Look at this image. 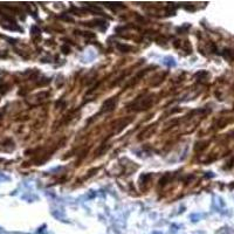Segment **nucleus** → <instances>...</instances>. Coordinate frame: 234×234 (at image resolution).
Returning a JSON list of instances; mask_svg holds the SVG:
<instances>
[{
  "instance_id": "8",
  "label": "nucleus",
  "mask_w": 234,
  "mask_h": 234,
  "mask_svg": "<svg viewBox=\"0 0 234 234\" xmlns=\"http://www.w3.org/2000/svg\"><path fill=\"white\" fill-rule=\"evenodd\" d=\"M206 144H207L206 142H199V143H197V144H196V148H194L196 151H201V150H204V149L206 148Z\"/></svg>"
},
{
  "instance_id": "12",
  "label": "nucleus",
  "mask_w": 234,
  "mask_h": 234,
  "mask_svg": "<svg viewBox=\"0 0 234 234\" xmlns=\"http://www.w3.org/2000/svg\"><path fill=\"white\" fill-rule=\"evenodd\" d=\"M60 18H61V19H63V20H66V21H71V22L74 21V20L71 19V18H69V17H66V15H62V17H60Z\"/></svg>"
},
{
  "instance_id": "10",
  "label": "nucleus",
  "mask_w": 234,
  "mask_h": 234,
  "mask_svg": "<svg viewBox=\"0 0 234 234\" xmlns=\"http://www.w3.org/2000/svg\"><path fill=\"white\" fill-rule=\"evenodd\" d=\"M8 89H9V86H8V84H2V86H0V94H5L6 91H8Z\"/></svg>"
},
{
  "instance_id": "5",
  "label": "nucleus",
  "mask_w": 234,
  "mask_h": 234,
  "mask_svg": "<svg viewBox=\"0 0 234 234\" xmlns=\"http://www.w3.org/2000/svg\"><path fill=\"white\" fill-rule=\"evenodd\" d=\"M109 146H110V145H109L108 143H105V142H104L103 144H101L100 146L97 148V150H96L95 155H96V156H102L103 153H105V151L109 149Z\"/></svg>"
},
{
  "instance_id": "9",
  "label": "nucleus",
  "mask_w": 234,
  "mask_h": 234,
  "mask_svg": "<svg viewBox=\"0 0 234 234\" xmlns=\"http://www.w3.org/2000/svg\"><path fill=\"white\" fill-rule=\"evenodd\" d=\"M168 179H170V174L167 173V174H165L161 180H159V185L161 186H164V185H166L167 181H168Z\"/></svg>"
},
{
  "instance_id": "6",
  "label": "nucleus",
  "mask_w": 234,
  "mask_h": 234,
  "mask_svg": "<svg viewBox=\"0 0 234 234\" xmlns=\"http://www.w3.org/2000/svg\"><path fill=\"white\" fill-rule=\"evenodd\" d=\"M117 48L121 50V52H123V53H128V52H130L131 50V47L130 46H128V45H117Z\"/></svg>"
},
{
  "instance_id": "3",
  "label": "nucleus",
  "mask_w": 234,
  "mask_h": 234,
  "mask_svg": "<svg viewBox=\"0 0 234 234\" xmlns=\"http://www.w3.org/2000/svg\"><path fill=\"white\" fill-rule=\"evenodd\" d=\"M155 130H156V127H155V125H150L149 128H146L145 130H143V131L139 134L138 139H143V138H148V137H150L151 135L155 132Z\"/></svg>"
},
{
  "instance_id": "1",
  "label": "nucleus",
  "mask_w": 234,
  "mask_h": 234,
  "mask_svg": "<svg viewBox=\"0 0 234 234\" xmlns=\"http://www.w3.org/2000/svg\"><path fill=\"white\" fill-rule=\"evenodd\" d=\"M153 104V97L152 96H148L144 97L142 100L135 101L131 105H129V110H136V111H140V110H148L151 108V105Z\"/></svg>"
},
{
  "instance_id": "4",
  "label": "nucleus",
  "mask_w": 234,
  "mask_h": 234,
  "mask_svg": "<svg viewBox=\"0 0 234 234\" xmlns=\"http://www.w3.org/2000/svg\"><path fill=\"white\" fill-rule=\"evenodd\" d=\"M132 121V118H125V120H122V121H120L118 123H117V125L116 127H118V128H116L115 129V134H118V132H121L130 122Z\"/></svg>"
},
{
  "instance_id": "2",
  "label": "nucleus",
  "mask_w": 234,
  "mask_h": 234,
  "mask_svg": "<svg viewBox=\"0 0 234 234\" xmlns=\"http://www.w3.org/2000/svg\"><path fill=\"white\" fill-rule=\"evenodd\" d=\"M117 105V97H110L105 101L103 104H102V108H101V112H110V111H114L115 108Z\"/></svg>"
},
{
  "instance_id": "11",
  "label": "nucleus",
  "mask_w": 234,
  "mask_h": 234,
  "mask_svg": "<svg viewBox=\"0 0 234 234\" xmlns=\"http://www.w3.org/2000/svg\"><path fill=\"white\" fill-rule=\"evenodd\" d=\"M61 50H62L65 54H68L70 49H69V47H68V46H62V47H61Z\"/></svg>"
},
{
  "instance_id": "7",
  "label": "nucleus",
  "mask_w": 234,
  "mask_h": 234,
  "mask_svg": "<svg viewBox=\"0 0 234 234\" xmlns=\"http://www.w3.org/2000/svg\"><path fill=\"white\" fill-rule=\"evenodd\" d=\"M224 56L228 60H234V53L231 49H225L224 50Z\"/></svg>"
}]
</instances>
